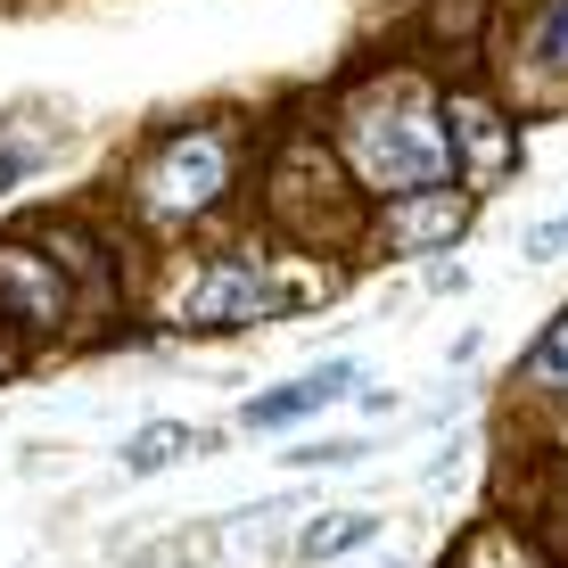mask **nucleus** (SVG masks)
<instances>
[{
	"mask_svg": "<svg viewBox=\"0 0 568 568\" xmlns=\"http://www.w3.org/2000/svg\"><path fill=\"white\" fill-rule=\"evenodd\" d=\"M371 527H379V519H329V527H305V536H297V552H305V560H322V552H346V544H363Z\"/></svg>",
	"mask_w": 568,
	"mask_h": 568,
	"instance_id": "nucleus-7",
	"label": "nucleus"
},
{
	"mask_svg": "<svg viewBox=\"0 0 568 568\" xmlns=\"http://www.w3.org/2000/svg\"><path fill=\"white\" fill-rule=\"evenodd\" d=\"M190 445H199V437H190V428H182V420H149V428H141V437H132V445H124V469H132V478H149V469H165V462H182V454H190Z\"/></svg>",
	"mask_w": 568,
	"mask_h": 568,
	"instance_id": "nucleus-4",
	"label": "nucleus"
},
{
	"mask_svg": "<svg viewBox=\"0 0 568 568\" xmlns=\"http://www.w3.org/2000/svg\"><path fill=\"white\" fill-rule=\"evenodd\" d=\"M214 182H223V141L199 132V141H182L165 165H156V206H206Z\"/></svg>",
	"mask_w": 568,
	"mask_h": 568,
	"instance_id": "nucleus-2",
	"label": "nucleus"
},
{
	"mask_svg": "<svg viewBox=\"0 0 568 568\" xmlns=\"http://www.w3.org/2000/svg\"><path fill=\"white\" fill-rule=\"evenodd\" d=\"M462 231V206L454 199H413L396 206V240H454Z\"/></svg>",
	"mask_w": 568,
	"mask_h": 568,
	"instance_id": "nucleus-6",
	"label": "nucleus"
},
{
	"mask_svg": "<svg viewBox=\"0 0 568 568\" xmlns=\"http://www.w3.org/2000/svg\"><path fill=\"white\" fill-rule=\"evenodd\" d=\"M527 256H536V264H552V256H568V223H544L536 240H527Z\"/></svg>",
	"mask_w": 568,
	"mask_h": 568,
	"instance_id": "nucleus-10",
	"label": "nucleus"
},
{
	"mask_svg": "<svg viewBox=\"0 0 568 568\" xmlns=\"http://www.w3.org/2000/svg\"><path fill=\"white\" fill-rule=\"evenodd\" d=\"M355 156H363L371 182H387V190H428L454 165V156H445V132L428 124V115H371L355 132Z\"/></svg>",
	"mask_w": 568,
	"mask_h": 568,
	"instance_id": "nucleus-1",
	"label": "nucleus"
},
{
	"mask_svg": "<svg viewBox=\"0 0 568 568\" xmlns=\"http://www.w3.org/2000/svg\"><path fill=\"white\" fill-rule=\"evenodd\" d=\"M536 379H568V322L536 346Z\"/></svg>",
	"mask_w": 568,
	"mask_h": 568,
	"instance_id": "nucleus-9",
	"label": "nucleus"
},
{
	"mask_svg": "<svg viewBox=\"0 0 568 568\" xmlns=\"http://www.w3.org/2000/svg\"><path fill=\"white\" fill-rule=\"evenodd\" d=\"M190 313H199V322H240V313H256V281H247V272H214L199 297H190Z\"/></svg>",
	"mask_w": 568,
	"mask_h": 568,
	"instance_id": "nucleus-5",
	"label": "nucleus"
},
{
	"mask_svg": "<svg viewBox=\"0 0 568 568\" xmlns=\"http://www.w3.org/2000/svg\"><path fill=\"white\" fill-rule=\"evenodd\" d=\"M536 50H544V67H568V0L552 17H544V33H536Z\"/></svg>",
	"mask_w": 568,
	"mask_h": 568,
	"instance_id": "nucleus-8",
	"label": "nucleus"
},
{
	"mask_svg": "<svg viewBox=\"0 0 568 568\" xmlns=\"http://www.w3.org/2000/svg\"><path fill=\"white\" fill-rule=\"evenodd\" d=\"M338 396H355V363H322V371H305L297 387H281V396H256L247 420L281 428V420H305V413H322V404H338Z\"/></svg>",
	"mask_w": 568,
	"mask_h": 568,
	"instance_id": "nucleus-3",
	"label": "nucleus"
}]
</instances>
